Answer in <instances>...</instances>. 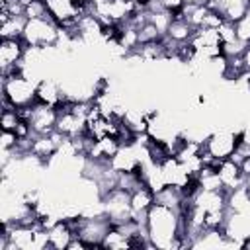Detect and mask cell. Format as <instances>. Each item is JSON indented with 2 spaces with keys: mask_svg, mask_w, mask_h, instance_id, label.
<instances>
[{
  "mask_svg": "<svg viewBox=\"0 0 250 250\" xmlns=\"http://www.w3.org/2000/svg\"><path fill=\"white\" fill-rule=\"evenodd\" d=\"M193 33H195V27L193 25H189L184 18L174 16V20H172V23H170V27H168V31H166L164 37L170 39L176 45H186V43L191 41Z\"/></svg>",
  "mask_w": 250,
  "mask_h": 250,
  "instance_id": "5bb4252c",
  "label": "cell"
},
{
  "mask_svg": "<svg viewBox=\"0 0 250 250\" xmlns=\"http://www.w3.org/2000/svg\"><path fill=\"white\" fill-rule=\"evenodd\" d=\"M207 6L219 12L225 20L236 21L250 10V0H211Z\"/></svg>",
  "mask_w": 250,
  "mask_h": 250,
  "instance_id": "4fadbf2b",
  "label": "cell"
},
{
  "mask_svg": "<svg viewBox=\"0 0 250 250\" xmlns=\"http://www.w3.org/2000/svg\"><path fill=\"white\" fill-rule=\"evenodd\" d=\"M25 16H0V37L2 39H18L23 35Z\"/></svg>",
  "mask_w": 250,
  "mask_h": 250,
  "instance_id": "9a60e30c",
  "label": "cell"
},
{
  "mask_svg": "<svg viewBox=\"0 0 250 250\" xmlns=\"http://www.w3.org/2000/svg\"><path fill=\"white\" fill-rule=\"evenodd\" d=\"M240 59H242L244 70H246V72H250V43H248V45H244V49H242V55H240Z\"/></svg>",
  "mask_w": 250,
  "mask_h": 250,
  "instance_id": "d6986e66",
  "label": "cell"
},
{
  "mask_svg": "<svg viewBox=\"0 0 250 250\" xmlns=\"http://www.w3.org/2000/svg\"><path fill=\"white\" fill-rule=\"evenodd\" d=\"M215 172H217L219 182H221L225 191H232V189L240 188L242 182H244L240 164L234 158H225V160L215 162Z\"/></svg>",
  "mask_w": 250,
  "mask_h": 250,
  "instance_id": "30bf717a",
  "label": "cell"
},
{
  "mask_svg": "<svg viewBox=\"0 0 250 250\" xmlns=\"http://www.w3.org/2000/svg\"><path fill=\"white\" fill-rule=\"evenodd\" d=\"M145 229L152 248L170 250V248L188 246L184 213L178 209L154 201V205L148 209L145 217Z\"/></svg>",
  "mask_w": 250,
  "mask_h": 250,
  "instance_id": "6da1fadb",
  "label": "cell"
},
{
  "mask_svg": "<svg viewBox=\"0 0 250 250\" xmlns=\"http://www.w3.org/2000/svg\"><path fill=\"white\" fill-rule=\"evenodd\" d=\"M37 102V82L21 70L2 74V105L25 109Z\"/></svg>",
  "mask_w": 250,
  "mask_h": 250,
  "instance_id": "7a4b0ae2",
  "label": "cell"
},
{
  "mask_svg": "<svg viewBox=\"0 0 250 250\" xmlns=\"http://www.w3.org/2000/svg\"><path fill=\"white\" fill-rule=\"evenodd\" d=\"M21 117L29 123L33 135H51L57 131V119H59V109L47 104L35 102L33 105L20 109Z\"/></svg>",
  "mask_w": 250,
  "mask_h": 250,
  "instance_id": "8992f818",
  "label": "cell"
},
{
  "mask_svg": "<svg viewBox=\"0 0 250 250\" xmlns=\"http://www.w3.org/2000/svg\"><path fill=\"white\" fill-rule=\"evenodd\" d=\"M129 197H131L133 219L139 221V223H145V217H146L148 209L154 205V189L143 182V184H139L137 188H133L129 191Z\"/></svg>",
  "mask_w": 250,
  "mask_h": 250,
  "instance_id": "8fae6325",
  "label": "cell"
},
{
  "mask_svg": "<svg viewBox=\"0 0 250 250\" xmlns=\"http://www.w3.org/2000/svg\"><path fill=\"white\" fill-rule=\"evenodd\" d=\"M21 39L29 49H53L62 39V27L49 14L41 18H27Z\"/></svg>",
  "mask_w": 250,
  "mask_h": 250,
  "instance_id": "3957f363",
  "label": "cell"
},
{
  "mask_svg": "<svg viewBox=\"0 0 250 250\" xmlns=\"http://www.w3.org/2000/svg\"><path fill=\"white\" fill-rule=\"evenodd\" d=\"M102 207L104 213L109 217L111 225H123L133 219L131 209V197L129 191L123 188H113L102 195Z\"/></svg>",
  "mask_w": 250,
  "mask_h": 250,
  "instance_id": "52a82bcc",
  "label": "cell"
},
{
  "mask_svg": "<svg viewBox=\"0 0 250 250\" xmlns=\"http://www.w3.org/2000/svg\"><path fill=\"white\" fill-rule=\"evenodd\" d=\"M27 43L18 37V39H2L0 41V72L10 74L16 70H21V62L27 53Z\"/></svg>",
  "mask_w": 250,
  "mask_h": 250,
  "instance_id": "ba28073f",
  "label": "cell"
},
{
  "mask_svg": "<svg viewBox=\"0 0 250 250\" xmlns=\"http://www.w3.org/2000/svg\"><path fill=\"white\" fill-rule=\"evenodd\" d=\"M74 230L76 236L88 246V248H102V242L111 229V221L105 213L96 215H80L74 217Z\"/></svg>",
  "mask_w": 250,
  "mask_h": 250,
  "instance_id": "5b68a950",
  "label": "cell"
},
{
  "mask_svg": "<svg viewBox=\"0 0 250 250\" xmlns=\"http://www.w3.org/2000/svg\"><path fill=\"white\" fill-rule=\"evenodd\" d=\"M182 4H195V0H180Z\"/></svg>",
  "mask_w": 250,
  "mask_h": 250,
  "instance_id": "44dd1931",
  "label": "cell"
},
{
  "mask_svg": "<svg viewBox=\"0 0 250 250\" xmlns=\"http://www.w3.org/2000/svg\"><path fill=\"white\" fill-rule=\"evenodd\" d=\"M21 113L20 109L12 107V105H2V113H0V127L2 131H14L18 129V125L21 123Z\"/></svg>",
  "mask_w": 250,
  "mask_h": 250,
  "instance_id": "2e32d148",
  "label": "cell"
},
{
  "mask_svg": "<svg viewBox=\"0 0 250 250\" xmlns=\"http://www.w3.org/2000/svg\"><path fill=\"white\" fill-rule=\"evenodd\" d=\"M74 2H78L80 6H84V8H86V16H90V14H92V2H94V0H74Z\"/></svg>",
  "mask_w": 250,
  "mask_h": 250,
  "instance_id": "ffe728a7",
  "label": "cell"
},
{
  "mask_svg": "<svg viewBox=\"0 0 250 250\" xmlns=\"http://www.w3.org/2000/svg\"><path fill=\"white\" fill-rule=\"evenodd\" d=\"M234 29H236V39L248 45L250 43V10L240 20L234 21Z\"/></svg>",
  "mask_w": 250,
  "mask_h": 250,
  "instance_id": "e0dca14e",
  "label": "cell"
},
{
  "mask_svg": "<svg viewBox=\"0 0 250 250\" xmlns=\"http://www.w3.org/2000/svg\"><path fill=\"white\" fill-rule=\"evenodd\" d=\"M217 33H219V39H221V43L223 45H227V43H232V41H238L236 39V29H234V21H229V20H225L219 27H217Z\"/></svg>",
  "mask_w": 250,
  "mask_h": 250,
  "instance_id": "ac0fdd59",
  "label": "cell"
},
{
  "mask_svg": "<svg viewBox=\"0 0 250 250\" xmlns=\"http://www.w3.org/2000/svg\"><path fill=\"white\" fill-rule=\"evenodd\" d=\"M238 143H240V131H234V129H217V131L209 133L203 139V143H201L205 164H215L219 160L230 158L234 154Z\"/></svg>",
  "mask_w": 250,
  "mask_h": 250,
  "instance_id": "277c9868",
  "label": "cell"
},
{
  "mask_svg": "<svg viewBox=\"0 0 250 250\" xmlns=\"http://www.w3.org/2000/svg\"><path fill=\"white\" fill-rule=\"evenodd\" d=\"M64 100L66 98H64V92H62V84L59 80H55L53 76H45L37 82V102L39 104L59 107Z\"/></svg>",
  "mask_w": 250,
  "mask_h": 250,
  "instance_id": "7c38bea8",
  "label": "cell"
},
{
  "mask_svg": "<svg viewBox=\"0 0 250 250\" xmlns=\"http://www.w3.org/2000/svg\"><path fill=\"white\" fill-rule=\"evenodd\" d=\"M74 236H76V230H74V221L72 219H57L55 223H51L47 227V244H49V248H55V250L68 248Z\"/></svg>",
  "mask_w": 250,
  "mask_h": 250,
  "instance_id": "9c48e42d",
  "label": "cell"
}]
</instances>
